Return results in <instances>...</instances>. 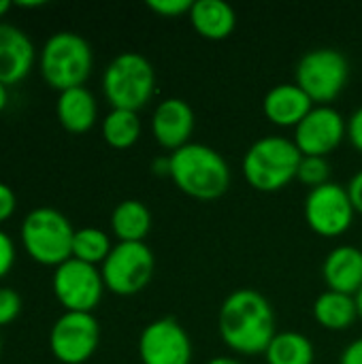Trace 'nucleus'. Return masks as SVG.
<instances>
[{
    "mask_svg": "<svg viewBox=\"0 0 362 364\" xmlns=\"http://www.w3.org/2000/svg\"><path fill=\"white\" fill-rule=\"evenodd\" d=\"M218 328L226 348L241 356L265 354L277 335L271 303L252 288H239L224 299L218 316Z\"/></svg>",
    "mask_w": 362,
    "mask_h": 364,
    "instance_id": "obj_1",
    "label": "nucleus"
},
{
    "mask_svg": "<svg viewBox=\"0 0 362 364\" xmlns=\"http://www.w3.org/2000/svg\"><path fill=\"white\" fill-rule=\"evenodd\" d=\"M169 177L186 196L196 200H215L230 188L228 162L203 143H188L169 154Z\"/></svg>",
    "mask_w": 362,
    "mask_h": 364,
    "instance_id": "obj_2",
    "label": "nucleus"
},
{
    "mask_svg": "<svg viewBox=\"0 0 362 364\" xmlns=\"http://www.w3.org/2000/svg\"><path fill=\"white\" fill-rule=\"evenodd\" d=\"M94 68V51L85 36L73 30L53 32L38 51V70L45 83L64 92L85 85Z\"/></svg>",
    "mask_w": 362,
    "mask_h": 364,
    "instance_id": "obj_3",
    "label": "nucleus"
},
{
    "mask_svg": "<svg viewBox=\"0 0 362 364\" xmlns=\"http://www.w3.org/2000/svg\"><path fill=\"white\" fill-rule=\"evenodd\" d=\"M303 154L292 139L286 136H262L245 151L243 177L258 192H280L297 179Z\"/></svg>",
    "mask_w": 362,
    "mask_h": 364,
    "instance_id": "obj_4",
    "label": "nucleus"
},
{
    "mask_svg": "<svg viewBox=\"0 0 362 364\" xmlns=\"http://www.w3.org/2000/svg\"><path fill=\"white\" fill-rule=\"evenodd\" d=\"M19 239L28 256L43 267H60L73 258L75 228L70 220L53 207H34L19 226Z\"/></svg>",
    "mask_w": 362,
    "mask_h": 364,
    "instance_id": "obj_5",
    "label": "nucleus"
},
{
    "mask_svg": "<svg viewBox=\"0 0 362 364\" xmlns=\"http://www.w3.org/2000/svg\"><path fill=\"white\" fill-rule=\"evenodd\" d=\"M156 92V70L137 51L117 53L102 73V94L111 109L141 111Z\"/></svg>",
    "mask_w": 362,
    "mask_h": 364,
    "instance_id": "obj_6",
    "label": "nucleus"
},
{
    "mask_svg": "<svg viewBox=\"0 0 362 364\" xmlns=\"http://www.w3.org/2000/svg\"><path fill=\"white\" fill-rule=\"evenodd\" d=\"M350 62L333 47H318L307 51L294 70V83L312 98L314 105L333 102L348 85Z\"/></svg>",
    "mask_w": 362,
    "mask_h": 364,
    "instance_id": "obj_7",
    "label": "nucleus"
},
{
    "mask_svg": "<svg viewBox=\"0 0 362 364\" xmlns=\"http://www.w3.org/2000/svg\"><path fill=\"white\" fill-rule=\"evenodd\" d=\"M156 271V256L143 243H115L100 264L105 288L117 296H134L145 290Z\"/></svg>",
    "mask_w": 362,
    "mask_h": 364,
    "instance_id": "obj_8",
    "label": "nucleus"
},
{
    "mask_svg": "<svg viewBox=\"0 0 362 364\" xmlns=\"http://www.w3.org/2000/svg\"><path fill=\"white\" fill-rule=\"evenodd\" d=\"M51 290L64 311L92 314L107 288L98 267L81 262L77 258H68L53 269Z\"/></svg>",
    "mask_w": 362,
    "mask_h": 364,
    "instance_id": "obj_9",
    "label": "nucleus"
},
{
    "mask_svg": "<svg viewBox=\"0 0 362 364\" xmlns=\"http://www.w3.org/2000/svg\"><path fill=\"white\" fill-rule=\"evenodd\" d=\"M100 343V324L94 314L64 311L49 331V350L62 364L87 363Z\"/></svg>",
    "mask_w": 362,
    "mask_h": 364,
    "instance_id": "obj_10",
    "label": "nucleus"
},
{
    "mask_svg": "<svg viewBox=\"0 0 362 364\" xmlns=\"http://www.w3.org/2000/svg\"><path fill=\"white\" fill-rule=\"evenodd\" d=\"M305 222L307 226L324 239L341 237L350 230L356 209L348 194V188L329 181L320 188L309 190L305 196Z\"/></svg>",
    "mask_w": 362,
    "mask_h": 364,
    "instance_id": "obj_11",
    "label": "nucleus"
},
{
    "mask_svg": "<svg viewBox=\"0 0 362 364\" xmlns=\"http://www.w3.org/2000/svg\"><path fill=\"white\" fill-rule=\"evenodd\" d=\"M139 358L143 364H190L192 341L186 328L173 318L149 322L139 335Z\"/></svg>",
    "mask_w": 362,
    "mask_h": 364,
    "instance_id": "obj_12",
    "label": "nucleus"
},
{
    "mask_svg": "<svg viewBox=\"0 0 362 364\" xmlns=\"http://www.w3.org/2000/svg\"><path fill=\"white\" fill-rule=\"evenodd\" d=\"M348 136V122L331 105H316L294 128V145L303 156L326 158Z\"/></svg>",
    "mask_w": 362,
    "mask_h": 364,
    "instance_id": "obj_13",
    "label": "nucleus"
},
{
    "mask_svg": "<svg viewBox=\"0 0 362 364\" xmlns=\"http://www.w3.org/2000/svg\"><path fill=\"white\" fill-rule=\"evenodd\" d=\"M194 111L183 98H164L151 115V134L162 149L171 154L192 143Z\"/></svg>",
    "mask_w": 362,
    "mask_h": 364,
    "instance_id": "obj_14",
    "label": "nucleus"
},
{
    "mask_svg": "<svg viewBox=\"0 0 362 364\" xmlns=\"http://www.w3.org/2000/svg\"><path fill=\"white\" fill-rule=\"evenodd\" d=\"M38 55L32 38L15 23L0 21V83H21L34 68Z\"/></svg>",
    "mask_w": 362,
    "mask_h": 364,
    "instance_id": "obj_15",
    "label": "nucleus"
},
{
    "mask_svg": "<svg viewBox=\"0 0 362 364\" xmlns=\"http://www.w3.org/2000/svg\"><path fill=\"white\" fill-rule=\"evenodd\" d=\"M314 107L312 98L297 83H280L262 100L265 117L280 128H297Z\"/></svg>",
    "mask_w": 362,
    "mask_h": 364,
    "instance_id": "obj_16",
    "label": "nucleus"
},
{
    "mask_svg": "<svg viewBox=\"0 0 362 364\" xmlns=\"http://www.w3.org/2000/svg\"><path fill=\"white\" fill-rule=\"evenodd\" d=\"M322 277L329 290L356 296L362 288V250L354 245H337L322 264Z\"/></svg>",
    "mask_w": 362,
    "mask_h": 364,
    "instance_id": "obj_17",
    "label": "nucleus"
},
{
    "mask_svg": "<svg viewBox=\"0 0 362 364\" xmlns=\"http://www.w3.org/2000/svg\"><path fill=\"white\" fill-rule=\"evenodd\" d=\"M55 117L64 130L83 134L92 130L98 119V102L85 85L64 90L55 100Z\"/></svg>",
    "mask_w": 362,
    "mask_h": 364,
    "instance_id": "obj_18",
    "label": "nucleus"
},
{
    "mask_svg": "<svg viewBox=\"0 0 362 364\" xmlns=\"http://www.w3.org/2000/svg\"><path fill=\"white\" fill-rule=\"evenodd\" d=\"M194 30L207 41H224L237 28V13L224 0H196L190 11Z\"/></svg>",
    "mask_w": 362,
    "mask_h": 364,
    "instance_id": "obj_19",
    "label": "nucleus"
},
{
    "mask_svg": "<svg viewBox=\"0 0 362 364\" xmlns=\"http://www.w3.org/2000/svg\"><path fill=\"white\" fill-rule=\"evenodd\" d=\"M111 230L117 243H143L151 230V211L141 200H122L111 213Z\"/></svg>",
    "mask_w": 362,
    "mask_h": 364,
    "instance_id": "obj_20",
    "label": "nucleus"
},
{
    "mask_svg": "<svg viewBox=\"0 0 362 364\" xmlns=\"http://www.w3.org/2000/svg\"><path fill=\"white\" fill-rule=\"evenodd\" d=\"M314 318L326 331H348L358 320L356 299L326 290L314 303Z\"/></svg>",
    "mask_w": 362,
    "mask_h": 364,
    "instance_id": "obj_21",
    "label": "nucleus"
},
{
    "mask_svg": "<svg viewBox=\"0 0 362 364\" xmlns=\"http://www.w3.org/2000/svg\"><path fill=\"white\" fill-rule=\"evenodd\" d=\"M314 343L297 331L277 333L265 352L267 364H314Z\"/></svg>",
    "mask_w": 362,
    "mask_h": 364,
    "instance_id": "obj_22",
    "label": "nucleus"
},
{
    "mask_svg": "<svg viewBox=\"0 0 362 364\" xmlns=\"http://www.w3.org/2000/svg\"><path fill=\"white\" fill-rule=\"evenodd\" d=\"M102 139L113 149H128L141 139V119L137 111L111 109L102 119Z\"/></svg>",
    "mask_w": 362,
    "mask_h": 364,
    "instance_id": "obj_23",
    "label": "nucleus"
},
{
    "mask_svg": "<svg viewBox=\"0 0 362 364\" xmlns=\"http://www.w3.org/2000/svg\"><path fill=\"white\" fill-rule=\"evenodd\" d=\"M113 243L111 237L96 228V226H85L75 230V239H73V258L87 262V264H102L107 260V256L111 254Z\"/></svg>",
    "mask_w": 362,
    "mask_h": 364,
    "instance_id": "obj_24",
    "label": "nucleus"
},
{
    "mask_svg": "<svg viewBox=\"0 0 362 364\" xmlns=\"http://www.w3.org/2000/svg\"><path fill=\"white\" fill-rule=\"evenodd\" d=\"M329 177H331V166H329L326 158H318V156H303L301 158L299 173H297V179L301 183H305L314 190V188L329 183L331 181Z\"/></svg>",
    "mask_w": 362,
    "mask_h": 364,
    "instance_id": "obj_25",
    "label": "nucleus"
},
{
    "mask_svg": "<svg viewBox=\"0 0 362 364\" xmlns=\"http://www.w3.org/2000/svg\"><path fill=\"white\" fill-rule=\"evenodd\" d=\"M21 296L17 290L9 288V286H0V328L13 324L19 314H21Z\"/></svg>",
    "mask_w": 362,
    "mask_h": 364,
    "instance_id": "obj_26",
    "label": "nucleus"
},
{
    "mask_svg": "<svg viewBox=\"0 0 362 364\" xmlns=\"http://www.w3.org/2000/svg\"><path fill=\"white\" fill-rule=\"evenodd\" d=\"M192 0H149L147 6L160 15V17H181V15H190L192 11Z\"/></svg>",
    "mask_w": 362,
    "mask_h": 364,
    "instance_id": "obj_27",
    "label": "nucleus"
},
{
    "mask_svg": "<svg viewBox=\"0 0 362 364\" xmlns=\"http://www.w3.org/2000/svg\"><path fill=\"white\" fill-rule=\"evenodd\" d=\"M15 258H17V250H15V241L11 239L9 232H4L0 228V279H4L13 264H15Z\"/></svg>",
    "mask_w": 362,
    "mask_h": 364,
    "instance_id": "obj_28",
    "label": "nucleus"
},
{
    "mask_svg": "<svg viewBox=\"0 0 362 364\" xmlns=\"http://www.w3.org/2000/svg\"><path fill=\"white\" fill-rule=\"evenodd\" d=\"M17 209V196L13 192V188L4 181H0V226L11 220V215Z\"/></svg>",
    "mask_w": 362,
    "mask_h": 364,
    "instance_id": "obj_29",
    "label": "nucleus"
},
{
    "mask_svg": "<svg viewBox=\"0 0 362 364\" xmlns=\"http://www.w3.org/2000/svg\"><path fill=\"white\" fill-rule=\"evenodd\" d=\"M348 139L354 145V149H358L362 154V107L352 113V117L348 119Z\"/></svg>",
    "mask_w": 362,
    "mask_h": 364,
    "instance_id": "obj_30",
    "label": "nucleus"
},
{
    "mask_svg": "<svg viewBox=\"0 0 362 364\" xmlns=\"http://www.w3.org/2000/svg\"><path fill=\"white\" fill-rule=\"evenodd\" d=\"M339 364H362V337L346 346L339 356Z\"/></svg>",
    "mask_w": 362,
    "mask_h": 364,
    "instance_id": "obj_31",
    "label": "nucleus"
},
{
    "mask_svg": "<svg viewBox=\"0 0 362 364\" xmlns=\"http://www.w3.org/2000/svg\"><path fill=\"white\" fill-rule=\"evenodd\" d=\"M346 188H348V194H350V198H352V205H354L356 213H361L362 215V171H358V173L350 179V183H348Z\"/></svg>",
    "mask_w": 362,
    "mask_h": 364,
    "instance_id": "obj_32",
    "label": "nucleus"
},
{
    "mask_svg": "<svg viewBox=\"0 0 362 364\" xmlns=\"http://www.w3.org/2000/svg\"><path fill=\"white\" fill-rule=\"evenodd\" d=\"M6 105H9V87L0 83V113L6 109Z\"/></svg>",
    "mask_w": 362,
    "mask_h": 364,
    "instance_id": "obj_33",
    "label": "nucleus"
},
{
    "mask_svg": "<svg viewBox=\"0 0 362 364\" xmlns=\"http://www.w3.org/2000/svg\"><path fill=\"white\" fill-rule=\"evenodd\" d=\"M15 4L21 6V9H36V6H43L45 2L43 0H17Z\"/></svg>",
    "mask_w": 362,
    "mask_h": 364,
    "instance_id": "obj_34",
    "label": "nucleus"
},
{
    "mask_svg": "<svg viewBox=\"0 0 362 364\" xmlns=\"http://www.w3.org/2000/svg\"><path fill=\"white\" fill-rule=\"evenodd\" d=\"M207 364H243L237 358H228V356H218V358H211Z\"/></svg>",
    "mask_w": 362,
    "mask_h": 364,
    "instance_id": "obj_35",
    "label": "nucleus"
},
{
    "mask_svg": "<svg viewBox=\"0 0 362 364\" xmlns=\"http://www.w3.org/2000/svg\"><path fill=\"white\" fill-rule=\"evenodd\" d=\"M11 6H13V2H9V0H0V21H2V17L11 11Z\"/></svg>",
    "mask_w": 362,
    "mask_h": 364,
    "instance_id": "obj_36",
    "label": "nucleus"
},
{
    "mask_svg": "<svg viewBox=\"0 0 362 364\" xmlns=\"http://www.w3.org/2000/svg\"><path fill=\"white\" fill-rule=\"evenodd\" d=\"M354 299H356V307H358V318L362 320V288L356 292V296H354Z\"/></svg>",
    "mask_w": 362,
    "mask_h": 364,
    "instance_id": "obj_37",
    "label": "nucleus"
},
{
    "mask_svg": "<svg viewBox=\"0 0 362 364\" xmlns=\"http://www.w3.org/2000/svg\"><path fill=\"white\" fill-rule=\"evenodd\" d=\"M0 354H2V335H0Z\"/></svg>",
    "mask_w": 362,
    "mask_h": 364,
    "instance_id": "obj_38",
    "label": "nucleus"
}]
</instances>
